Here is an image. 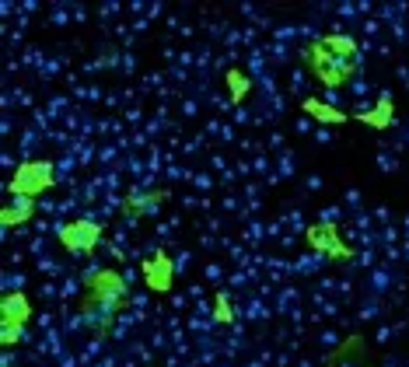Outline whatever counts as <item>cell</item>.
<instances>
[{
    "label": "cell",
    "mask_w": 409,
    "mask_h": 367,
    "mask_svg": "<svg viewBox=\"0 0 409 367\" xmlns=\"http://www.w3.org/2000/svg\"><path fill=\"white\" fill-rule=\"evenodd\" d=\"M126 304V280L119 270H95L84 280V304H81V322L102 336L112 322V315Z\"/></svg>",
    "instance_id": "1"
},
{
    "label": "cell",
    "mask_w": 409,
    "mask_h": 367,
    "mask_svg": "<svg viewBox=\"0 0 409 367\" xmlns=\"http://www.w3.org/2000/svg\"><path fill=\"white\" fill-rule=\"evenodd\" d=\"M305 63L308 70L325 85V88H339L346 77H353V63L350 60H339V56H332L322 42H311L305 49Z\"/></svg>",
    "instance_id": "2"
},
{
    "label": "cell",
    "mask_w": 409,
    "mask_h": 367,
    "mask_svg": "<svg viewBox=\"0 0 409 367\" xmlns=\"http://www.w3.org/2000/svg\"><path fill=\"white\" fill-rule=\"evenodd\" d=\"M53 185V165L49 161H25L11 182H7V192L11 196H28V199H39L46 189Z\"/></svg>",
    "instance_id": "3"
},
{
    "label": "cell",
    "mask_w": 409,
    "mask_h": 367,
    "mask_svg": "<svg viewBox=\"0 0 409 367\" xmlns=\"http://www.w3.org/2000/svg\"><path fill=\"white\" fill-rule=\"evenodd\" d=\"M102 242V228L95 220H70L60 228V245L74 256H92Z\"/></svg>",
    "instance_id": "4"
},
{
    "label": "cell",
    "mask_w": 409,
    "mask_h": 367,
    "mask_svg": "<svg viewBox=\"0 0 409 367\" xmlns=\"http://www.w3.org/2000/svg\"><path fill=\"white\" fill-rule=\"evenodd\" d=\"M325 367H375L367 340H364V336H346V340L332 350V357L325 361Z\"/></svg>",
    "instance_id": "5"
},
{
    "label": "cell",
    "mask_w": 409,
    "mask_h": 367,
    "mask_svg": "<svg viewBox=\"0 0 409 367\" xmlns=\"http://www.w3.org/2000/svg\"><path fill=\"white\" fill-rule=\"evenodd\" d=\"M28 315H32V304L21 290H11L0 297V329H25Z\"/></svg>",
    "instance_id": "6"
},
{
    "label": "cell",
    "mask_w": 409,
    "mask_h": 367,
    "mask_svg": "<svg viewBox=\"0 0 409 367\" xmlns=\"http://www.w3.org/2000/svg\"><path fill=\"white\" fill-rule=\"evenodd\" d=\"M32 213H35V199H28V196H14V199L0 210V224H4V228H18V224H25Z\"/></svg>",
    "instance_id": "7"
},
{
    "label": "cell",
    "mask_w": 409,
    "mask_h": 367,
    "mask_svg": "<svg viewBox=\"0 0 409 367\" xmlns=\"http://www.w3.org/2000/svg\"><path fill=\"white\" fill-rule=\"evenodd\" d=\"M301 108H305V116L318 119V123H325V126H343V123L350 119L346 112H339V108H332V105H325V101H318V98H305V101H301Z\"/></svg>",
    "instance_id": "8"
},
{
    "label": "cell",
    "mask_w": 409,
    "mask_h": 367,
    "mask_svg": "<svg viewBox=\"0 0 409 367\" xmlns=\"http://www.w3.org/2000/svg\"><path fill=\"white\" fill-rule=\"evenodd\" d=\"M144 280H147L151 290H168V287H172V263H168L165 256L151 259V263L144 266Z\"/></svg>",
    "instance_id": "9"
},
{
    "label": "cell",
    "mask_w": 409,
    "mask_h": 367,
    "mask_svg": "<svg viewBox=\"0 0 409 367\" xmlns=\"http://www.w3.org/2000/svg\"><path fill=\"white\" fill-rule=\"evenodd\" d=\"M357 119H360L364 126H371V130H385V126L392 123V98L385 94V98H382L371 112H357Z\"/></svg>",
    "instance_id": "10"
},
{
    "label": "cell",
    "mask_w": 409,
    "mask_h": 367,
    "mask_svg": "<svg viewBox=\"0 0 409 367\" xmlns=\"http://www.w3.org/2000/svg\"><path fill=\"white\" fill-rule=\"evenodd\" d=\"M332 56H339V60H350L353 63V56H357V42L350 39V35H325V39H318Z\"/></svg>",
    "instance_id": "11"
},
{
    "label": "cell",
    "mask_w": 409,
    "mask_h": 367,
    "mask_svg": "<svg viewBox=\"0 0 409 367\" xmlns=\"http://www.w3.org/2000/svg\"><path fill=\"white\" fill-rule=\"evenodd\" d=\"M161 199H165V192H147V196H133V199L126 203V213H137V217H144V213H154V210L161 206Z\"/></svg>",
    "instance_id": "12"
},
{
    "label": "cell",
    "mask_w": 409,
    "mask_h": 367,
    "mask_svg": "<svg viewBox=\"0 0 409 367\" xmlns=\"http://www.w3.org/2000/svg\"><path fill=\"white\" fill-rule=\"evenodd\" d=\"M308 242H311L315 249H322V252H332L336 259H346V249L339 245V238H336V231H329V235H318V231H308Z\"/></svg>",
    "instance_id": "13"
},
{
    "label": "cell",
    "mask_w": 409,
    "mask_h": 367,
    "mask_svg": "<svg viewBox=\"0 0 409 367\" xmlns=\"http://www.w3.org/2000/svg\"><path fill=\"white\" fill-rule=\"evenodd\" d=\"M227 85H231V101H241V98H245L248 81H245V74H241V70H227Z\"/></svg>",
    "instance_id": "14"
},
{
    "label": "cell",
    "mask_w": 409,
    "mask_h": 367,
    "mask_svg": "<svg viewBox=\"0 0 409 367\" xmlns=\"http://www.w3.org/2000/svg\"><path fill=\"white\" fill-rule=\"evenodd\" d=\"M213 304H217V311H213V315H217V322H220V325H231V322H234V315H231L227 297H224V294H217V301H213Z\"/></svg>",
    "instance_id": "15"
}]
</instances>
